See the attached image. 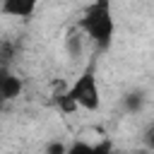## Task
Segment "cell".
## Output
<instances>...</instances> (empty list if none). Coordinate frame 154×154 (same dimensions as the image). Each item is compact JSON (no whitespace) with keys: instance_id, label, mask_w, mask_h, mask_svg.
Here are the masks:
<instances>
[{"instance_id":"obj_1","label":"cell","mask_w":154,"mask_h":154,"mask_svg":"<svg viewBox=\"0 0 154 154\" xmlns=\"http://www.w3.org/2000/svg\"><path fill=\"white\" fill-rule=\"evenodd\" d=\"M55 106L63 113H75L77 108L99 111V106H101V87H99L94 65H89L65 91H60L55 96Z\"/></svg>"},{"instance_id":"obj_2","label":"cell","mask_w":154,"mask_h":154,"mask_svg":"<svg viewBox=\"0 0 154 154\" xmlns=\"http://www.w3.org/2000/svg\"><path fill=\"white\" fill-rule=\"evenodd\" d=\"M77 29H79V34L91 38L99 51H106L113 41V31H116L111 0H94L84 10L82 19H77Z\"/></svg>"},{"instance_id":"obj_3","label":"cell","mask_w":154,"mask_h":154,"mask_svg":"<svg viewBox=\"0 0 154 154\" xmlns=\"http://www.w3.org/2000/svg\"><path fill=\"white\" fill-rule=\"evenodd\" d=\"M38 0H2L0 12L5 17H14V19H26L34 14Z\"/></svg>"},{"instance_id":"obj_4","label":"cell","mask_w":154,"mask_h":154,"mask_svg":"<svg viewBox=\"0 0 154 154\" xmlns=\"http://www.w3.org/2000/svg\"><path fill=\"white\" fill-rule=\"evenodd\" d=\"M22 89H24L22 79L17 75H12L10 67H0V96L5 99V103L12 101V99H17L22 94Z\"/></svg>"},{"instance_id":"obj_5","label":"cell","mask_w":154,"mask_h":154,"mask_svg":"<svg viewBox=\"0 0 154 154\" xmlns=\"http://www.w3.org/2000/svg\"><path fill=\"white\" fill-rule=\"evenodd\" d=\"M17 58V43L12 38H0V67H10Z\"/></svg>"},{"instance_id":"obj_6","label":"cell","mask_w":154,"mask_h":154,"mask_svg":"<svg viewBox=\"0 0 154 154\" xmlns=\"http://www.w3.org/2000/svg\"><path fill=\"white\" fill-rule=\"evenodd\" d=\"M67 53H70L72 58H79V53H82V36H79V29L67 36Z\"/></svg>"},{"instance_id":"obj_7","label":"cell","mask_w":154,"mask_h":154,"mask_svg":"<svg viewBox=\"0 0 154 154\" xmlns=\"http://www.w3.org/2000/svg\"><path fill=\"white\" fill-rule=\"evenodd\" d=\"M125 106H128L130 113L140 111V108L144 106V96H142V91H132V94H128V96H125Z\"/></svg>"},{"instance_id":"obj_8","label":"cell","mask_w":154,"mask_h":154,"mask_svg":"<svg viewBox=\"0 0 154 154\" xmlns=\"http://www.w3.org/2000/svg\"><path fill=\"white\" fill-rule=\"evenodd\" d=\"M2 106H5V99H2V96H0V111H2Z\"/></svg>"}]
</instances>
